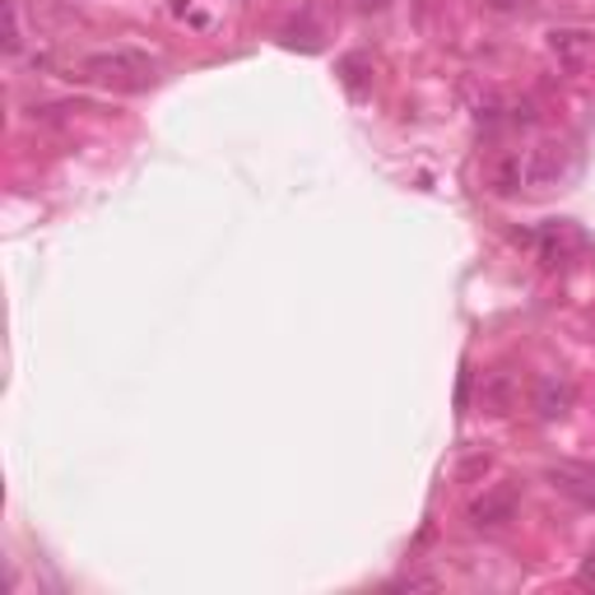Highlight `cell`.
Here are the masks:
<instances>
[{"label": "cell", "mask_w": 595, "mask_h": 595, "mask_svg": "<svg viewBox=\"0 0 595 595\" xmlns=\"http://www.w3.org/2000/svg\"><path fill=\"white\" fill-rule=\"evenodd\" d=\"M572 172H577L572 149L559 145V140H544V145H531V149H521V153H507V159L493 168V191L498 195H517V191L544 195V191L563 187Z\"/></svg>", "instance_id": "obj_1"}, {"label": "cell", "mask_w": 595, "mask_h": 595, "mask_svg": "<svg viewBox=\"0 0 595 595\" xmlns=\"http://www.w3.org/2000/svg\"><path fill=\"white\" fill-rule=\"evenodd\" d=\"M79 79L98 84V89H113V94H140L159 79V61L140 47H107V52H89L79 61Z\"/></svg>", "instance_id": "obj_2"}, {"label": "cell", "mask_w": 595, "mask_h": 595, "mask_svg": "<svg viewBox=\"0 0 595 595\" xmlns=\"http://www.w3.org/2000/svg\"><path fill=\"white\" fill-rule=\"evenodd\" d=\"M517 502H521L517 484H493V489H484V493L470 502L466 517H470L475 531H502V525L517 517Z\"/></svg>", "instance_id": "obj_3"}, {"label": "cell", "mask_w": 595, "mask_h": 595, "mask_svg": "<svg viewBox=\"0 0 595 595\" xmlns=\"http://www.w3.org/2000/svg\"><path fill=\"white\" fill-rule=\"evenodd\" d=\"M535 247H540V261L549 270L554 266H572L582 252H586V233L577 224H544L540 237H535Z\"/></svg>", "instance_id": "obj_4"}, {"label": "cell", "mask_w": 595, "mask_h": 595, "mask_svg": "<svg viewBox=\"0 0 595 595\" xmlns=\"http://www.w3.org/2000/svg\"><path fill=\"white\" fill-rule=\"evenodd\" d=\"M544 479L554 484V489L572 502L582 507H595V460H559V466H549Z\"/></svg>", "instance_id": "obj_5"}, {"label": "cell", "mask_w": 595, "mask_h": 595, "mask_svg": "<svg viewBox=\"0 0 595 595\" xmlns=\"http://www.w3.org/2000/svg\"><path fill=\"white\" fill-rule=\"evenodd\" d=\"M479 410L484 414H512L517 410V378L507 368H493V372H484V382H479Z\"/></svg>", "instance_id": "obj_6"}, {"label": "cell", "mask_w": 595, "mask_h": 595, "mask_svg": "<svg viewBox=\"0 0 595 595\" xmlns=\"http://www.w3.org/2000/svg\"><path fill=\"white\" fill-rule=\"evenodd\" d=\"M572 401H577V391H572V382L567 378H540L535 382V395H531V405H535V414L540 418H563L567 410H572Z\"/></svg>", "instance_id": "obj_7"}, {"label": "cell", "mask_w": 595, "mask_h": 595, "mask_svg": "<svg viewBox=\"0 0 595 595\" xmlns=\"http://www.w3.org/2000/svg\"><path fill=\"white\" fill-rule=\"evenodd\" d=\"M549 52H554L559 65L577 71V65L595 52V33L591 29H554V33H549Z\"/></svg>", "instance_id": "obj_8"}, {"label": "cell", "mask_w": 595, "mask_h": 595, "mask_svg": "<svg viewBox=\"0 0 595 595\" xmlns=\"http://www.w3.org/2000/svg\"><path fill=\"white\" fill-rule=\"evenodd\" d=\"M24 47V19H19V0H6V52Z\"/></svg>", "instance_id": "obj_9"}, {"label": "cell", "mask_w": 595, "mask_h": 595, "mask_svg": "<svg viewBox=\"0 0 595 595\" xmlns=\"http://www.w3.org/2000/svg\"><path fill=\"white\" fill-rule=\"evenodd\" d=\"M386 6H391V0H354V10H359V14H382Z\"/></svg>", "instance_id": "obj_10"}]
</instances>
